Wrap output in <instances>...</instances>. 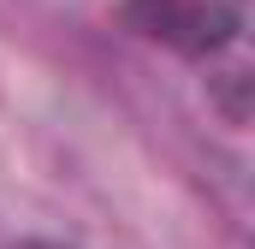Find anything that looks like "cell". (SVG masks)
Here are the masks:
<instances>
[{
  "mask_svg": "<svg viewBox=\"0 0 255 249\" xmlns=\"http://www.w3.org/2000/svg\"><path fill=\"white\" fill-rule=\"evenodd\" d=\"M250 0H125V24L178 54H220L238 42Z\"/></svg>",
  "mask_w": 255,
  "mask_h": 249,
  "instance_id": "cell-1",
  "label": "cell"
},
{
  "mask_svg": "<svg viewBox=\"0 0 255 249\" xmlns=\"http://www.w3.org/2000/svg\"><path fill=\"white\" fill-rule=\"evenodd\" d=\"M18 249H60V244H18Z\"/></svg>",
  "mask_w": 255,
  "mask_h": 249,
  "instance_id": "cell-3",
  "label": "cell"
},
{
  "mask_svg": "<svg viewBox=\"0 0 255 249\" xmlns=\"http://www.w3.org/2000/svg\"><path fill=\"white\" fill-rule=\"evenodd\" d=\"M244 89H250V71H244V65H232V71L220 77V101H226V113H232V119H244Z\"/></svg>",
  "mask_w": 255,
  "mask_h": 249,
  "instance_id": "cell-2",
  "label": "cell"
}]
</instances>
